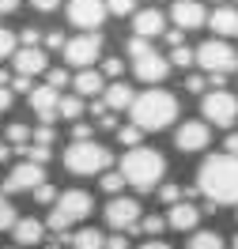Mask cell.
Segmentation results:
<instances>
[{
    "mask_svg": "<svg viewBox=\"0 0 238 249\" xmlns=\"http://www.w3.org/2000/svg\"><path fill=\"white\" fill-rule=\"evenodd\" d=\"M197 189L212 204H238V155H208L197 170Z\"/></svg>",
    "mask_w": 238,
    "mask_h": 249,
    "instance_id": "obj_1",
    "label": "cell"
},
{
    "mask_svg": "<svg viewBox=\"0 0 238 249\" xmlns=\"http://www.w3.org/2000/svg\"><path fill=\"white\" fill-rule=\"evenodd\" d=\"M128 117H132V124H140L144 132H163V128H170L174 117H178V98L170 91L151 87V91H144V94L132 98Z\"/></svg>",
    "mask_w": 238,
    "mask_h": 249,
    "instance_id": "obj_2",
    "label": "cell"
},
{
    "mask_svg": "<svg viewBox=\"0 0 238 249\" xmlns=\"http://www.w3.org/2000/svg\"><path fill=\"white\" fill-rule=\"evenodd\" d=\"M121 174H125V181L136 193H151V189L163 185V178H166V159L159 155L155 147H128L125 159H121Z\"/></svg>",
    "mask_w": 238,
    "mask_h": 249,
    "instance_id": "obj_3",
    "label": "cell"
},
{
    "mask_svg": "<svg viewBox=\"0 0 238 249\" xmlns=\"http://www.w3.org/2000/svg\"><path fill=\"white\" fill-rule=\"evenodd\" d=\"M91 208H95L91 193H83V189H68V193H61V196L53 200V212H49L46 227L53 234H68L76 223H83V219L91 215Z\"/></svg>",
    "mask_w": 238,
    "mask_h": 249,
    "instance_id": "obj_4",
    "label": "cell"
},
{
    "mask_svg": "<svg viewBox=\"0 0 238 249\" xmlns=\"http://www.w3.org/2000/svg\"><path fill=\"white\" fill-rule=\"evenodd\" d=\"M64 166L68 174H79V178H91V174H102L113 166L110 147H102L95 140H72L64 147Z\"/></svg>",
    "mask_w": 238,
    "mask_h": 249,
    "instance_id": "obj_5",
    "label": "cell"
},
{
    "mask_svg": "<svg viewBox=\"0 0 238 249\" xmlns=\"http://www.w3.org/2000/svg\"><path fill=\"white\" fill-rule=\"evenodd\" d=\"M197 64L208 76H231V72H238V53L231 49L227 38H212L204 46H197Z\"/></svg>",
    "mask_w": 238,
    "mask_h": 249,
    "instance_id": "obj_6",
    "label": "cell"
},
{
    "mask_svg": "<svg viewBox=\"0 0 238 249\" xmlns=\"http://www.w3.org/2000/svg\"><path fill=\"white\" fill-rule=\"evenodd\" d=\"M98 57H102V34L98 31H83L79 38L64 42V61L72 68H91Z\"/></svg>",
    "mask_w": 238,
    "mask_h": 249,
    "instance_id": "obj_7",
    "label": "cell"
},
{
    "mask_svg": "<svg viewBox=\"0 0 238 249\" xmlns=\"http://www.w3.org/2000/svg\"><path fill=\"white\" fill-rule=\"evenodd\" d=\"M201 113H204L212 124H220V128H231L238 121V98L231 91H212L201 98Z\"/></svg>",
    "mask_w": 238,
    "mask_h": 249,
    "instance_id": "obj_8",
    "label": "cell"
},
{
    "mask_svg": "<svg viewBox=\"0 0 238 249\" xmlns=\"http://www.w3.org/2000/svg\"><path fill=\"white\" fill-rule=\"evenodd\" d=\"M110 16L106 0H68V23L79 31H98Z\"/></svg>",
    "mask_w": 238,
    "mask_h": 249,
    "instance_id": "obj_9",
    "label": "cell"
},
{
    "mask_svg": "<svg viewBox=\"0 0 238 249\" xmlns=\"http://www.w3.org/2000/svg\"><path fill=\"white\" fill-rule=\"evenodd\" d=\"M42 181H46V170H42L38 162H31V159H23V162L12 166V174L4 178V189H0V193H8V196H12V193H31V189H38Z\"/></svg>",
    "mask_w": 238,
    "mask_h": 249,
    "instance_id": "obj_10",
    "label": "cell"
},
{
    "mask_svg": "<svg viewBox=\"0 0 238 249\" xmlns=\"http://www.w3.org/2000/svg\"><path fill=\"white\" fill-rule=\"evenodd\" d=\"M106 223H110L113 231H132L136 223H140V200H132V196H113L106 204Z\"/></svg>",
    "mask_w": 238,
    "mask_h": 249,
    "instance_id": "obj_11",
    "label": "cell"
},
{
    "mask_svg": "<svg viewBox=\"0 0 238 249\" xmlns=\"http://www.w3.org/2000/svg\"><path fill=\"white\" fill-rule=\"evenodd\" d=\"M132 72H136V79H140V83H163V79H166V72H170V61H166L163 53H155V46H151L147 53L132 57Z\"/></svg>",
    "mask_w": 238,
    "mask_h": 249,
    "instance_id": "obj_12",
    "label": "cell"
},
{
    "mask_svg": "<svg viewBox=\"0 0 238 249\" xmlns=\"http://www.w3.org/2000/svg\"><path fill=\"white\" fill-rule=\"evenodd\" d=\"M12 68H16L19 76H46V68H49V49L42 46H23L12 53Z\"/></svg>",
    "mask_w": 238,
    "mask_h": 249,
    "instance_id": "obj_13",
    "label": "cell"
},
{
    "mask_svg": "<svg viewBox=\"0 0 238 249\" xmlns=\"http://www.w3.org/2000/svg\"><path fill=\"white\" fill-rule=\"evenodd\" d=\"M208 140H212V132H208L204 121H185L174 132V147L178 151H204Z\"/></svg>",
    "mask_w": 238,
    "mask_h": 249,
    "instance_id": "obj_14",
    "label": "cell"
},
{
    "mask_svg": "<svg viewBox=\"0 0 238 249\" xmlns=\"http://www.w3.org/2000/svg\"><path fill=\"white\" fill-rule=\"evenodd\" d=\"M27 98H31V109L46 124H53L57 117H61V113H57V106H61V91H57V87H49V83H46V87H34Z\"/></svg>",
    "mask_w": 238,
    "mask_h": 249,
    "instance_id": "obj_15",
    "label": "cell"
},
{
    "mask_svg": "<svg viewBox=\"0 0 238 249\" xmlns=\"http://www.w3.org/2000/svg\"><path fill=\"white\" fill-rule=\"evenodd\" d=\"M170 19H174V27H182V31H197V27L208 23V12H204V4H197V0H174Z\"/></svg>",
    "mask_w": 238,
    "mask_h": 249,
    "instance_id": "obj_16",
    "label": "cell"
},
{
    "mask_svg": "<svg viewBox=\"0 0 238 249\" xmlns=\"http://www.w3.org/2000/svg\"><path fill=\"white\" fill-rule=\"evenodd\" d=\"M163 31H166V16H163V12H155V8H136V12H132V34L155 42Z\"/></svg>",
    "mask_w": 238,
    "mask_h": 249,
    "instance_id": "obj_17",
    "label": "cell"
},
{
    "mask_svg": "<svg viewBox=\"0 0 238 249\" xmlns=\"http://www.w3.org/2000/svg\"><path fill=\"white\" fill-rule=\"evenodd\" d=\"M197 223H201V208H193L189 200L170 204V215H166L170 231H197Z\"/></svg>",
    "mask_w": 238,
    "mask_h": 249,
    "instance_id": "obj_18",
    "label": "cell"
},
{
    "mask_svg": "<svg viewBox=\"0 0 238 249\" xmlns=\"http://www.w3.org/2000/svg\"><path fill=\"white\" fill-rule=\"evenodd\" d=\"M72 87H76L79 98H98V94L106 91V76H102L98 68H79L76 79H72Z\"/></svg>",
    "mask_w": 238,
    "mask_h": 249,
    "instance_id": "obj_19",
    "label": "cell"
},
{
    "mask_svg": "<svg viewBox=\"0 0 238 249\" xmlns=\"http://www.w3.org/2000/svg\"><path fill=\"white\" fill-rule=\"evenodd\" d=\"M12 238H16L19 246L34 249L42 238H46V223H38V219H16V227H12Z\"/></svg>",
    "mask_w": 238,
    "mask_h": 249,
    "instance_id": "obj_20",
    "label": "cell"
},
{
    "mask_svg": "<svg viewBox=\"0 0 238 249\" xmlns=\"http://www.w3.org/2000/svg\"><path fill=\"white\" fill-rule=\"evenodd\" d=\"M61 242H68L72 249H106V234L95 227H79L72 234H61Z\"/></svg>",
    "mask_w": 238,
    "mask_h": 249,
    "instance_id": "obj_21",
    "label": "cell"
},
{
    "mask_svg": "<svg viewBox=\"0 0 238 249\" xmlns=\"http://www.w3.org/2000/svg\"><path fill=\"white\" fill-rule=\"evenodd\" d=\"M102 98H106V106H110V109H128V106H132V98H136V91L128 87L125 79H110L106 91H102Z\"/></svg>",
    "mask_w": 238,
    "mask_h": 249,
    "instance_id": "obj_22",
    "label": "cell"
},
{
    "mask_svg": "<svg viewBox=\"0 0 238 249\" xmlns=\"http://www.w3.org/2000/svg\"><path fill=\"white\" fill-rule=\"evenodd\" d=\"M212 34L216 38H238V8H216L212 12Z\"/></svg>",
    "mask_w": 238,
    "mask_h": 249,
    "instance_id": "obj_23",
    "label": "cell"
},
{
    "mask_svg": "<svg viewBox=\"0 0 238 249\" xmlns=\"http://www.w3.org/2000/svg\"><path fill=\"white\" fill-rule=\"evenodd\" d=\"M189 249H227V246H223V238L216 231H193Z\"/></svg>",
    "mask_w": 238,
    "mask_h": 249,
    "instance_id": "obj_24",
    "label": "cell"
},
{
    "mask_svg": "<svg viewBox=\"0 0 238 249\" xmlns=\"http://www.w3.org/2000/svg\"><path fill=\"white\" fill-rule=\"evenodd\" d=\"M57 113H61L64 121H79V117H83V98H79V94H64Z\"/></svg>",
    "mask_w": 238,
    "mask_h": 249,
    "instance_id": "obj_25",
    "label": "cell"
},
{
    "mask_svg": "<svg viewBox=\"0 0 238 249\" xmlns=\"http://www.w3.org/2000/svg\"><path fill=\"white\" fill-rule=\"evenodd\" d=\"M163 231H166V219L163 215H147V219H140L128 234H147V238H155V234H163Z\"/></svg>",
    "mask_w": 238,
    "mask_h": 249,
    "instance_id": "obj_26",
    "label": "cell"
},
{
    "mask_svg": "<svg viewBox=\"0 0 238 249\" xmlns=\"http://www.w3.org/2000/svg\"><path fill=\"white\" fill-rule=\"evenodd\" d=\"M166 61H170V68H189V64L197 61V49L174 46V49H170V53H166Z\"/></svg>",
    "mask_w": 238,
    "mask_h": 249,
    "instance_id": "obj_27",
    "label": "cell"
},
{
    "mask_svg": "<svg viewBox=\"0 0 238 249\" xmlns=\"http://www.w3.org/2000/svg\"><path fill=\"white\" fill-rule=\"evenodd\" d=\"M98 185L106 189L110 196H117V193H121L128 181H125V174H121V170H102V181H98Z\"/></svg>",
    "mask_w": 238,
    "mask_h": 249,
    "instance_id": "obj_28",
    "label": "cell"
},
{
    "mask_svg": "<svg viewBox=\"0 0 238 249\" xmlns=\"http://www.w3.org/2000/svg\"><path fill=\"white\" fill-rule=\"evenodd\" d=\"M117 140L125 143V147H136V143L144 140V128H140V124H132V121H128V124H117Z\"/></svg>",
    "mask_w": 238,
    "mask_h": 249,
    "instance_id": "obj_29",
    "label": "cell"
},
{
    "mask_svg": "<svg viewBox=\"0 0 238 249\" xmlns=\"http://www.w3.org/2000/svg\"><path fill=\"white\" fill-rule=\"evenodd\" d=\"M8 143H12V151L27 147V143H31V128H27V124H8Z\"/></svg>",
    "mask_w": 238,
    "mask_h": 249,
    "instance_id": "obj_30",
    "label": "cell"
},
{
    "mask_svg": "<svg viewBox=\"0 0 238 249\" xmlns=\"http://www.w3.org/2000/svg\"><path fill=\"white\" fill-rule=\"evenodd\" d=\"M16 208H12V200H8V193H0V231H12L16 227Z\"/></svg>",
    "mask_w": 238,
    "mask_h": 249,
    "instance_id": "obj_31",
    "label": "cell"
},
{
    "mask_svg": "<svg viewBox=\"0 0 238 249\" xmlns=\"http://www.w3.org/2000/svg\"><path fill=\"white\" fill-rule=\"evenodd\" d=\"M16 49H19V38L12 31H4V27H0V61H4V57H12Z\"/></svg>",
    "mask_w": 238,
    "mask_h": 249,
    "instance_id": "obj_32",
    "label": "cell"
},
{
    "mask_svg": "<svg viewBox=\"0 0 238 249\" xmlns=\"http://www.w3.org/2000/svg\"><path fill=\"white\" fill-rule=\"evenodd\" d=\"M98 72H102L106 79H121V72H125V64H121V57H106Z\"/></svg>",
    "mask_w": 238,
    "mask_h": 249,
    "instance_id": "obj_33",
    "label": "cell"
},
{
    "mask_svg": "<svg viewBox=\"0 0 238 249\" xmlns=\"http://www.w3.org/2000/svg\"><path fill=\"white\" fill-rule=\"evenodd\" d=\"M110 16H132L136 12V0H106Z\"/></svg>",
    "mask_w": 238,
    "mask_h": 249,
    "instance_id": "obj_34",
    "label": "cell"
},
{
    "mask_svg": "<svg viewBox=\"0 0 238 249\" xmlns=\"http://www.w3.org/2000/svg\"><path fill=\"white\" fill-rule=\"evenodd\" d=\"M46 83L61 91V87H68V72H64V68H46Z\"/></svg>",
    "mask_w": 238,
    "mask_h": 249,
    "instance_id": "obj_35",
    "label": "cell"
},
{
    "mask_svg": "<svg viewBox=\"0 0 238 249\" xmlns=\"http://www.w3.org/2000/svg\"><path fill=\"white\" fill-rule=\"evenodd\" d=\"M31 193H34V200H38V204H53V200H57V189L49 185V181H42V185L31 189Z\"/></svg>",
    "mask_w": 238,
    "mask_h": 249,
    "instance_id": "obj_36",
    "label": "cell"
},
{
    "mask_svg": "<svg viewBox=\"0 0 238 249\" xmlns=\"http://www.w3.org/2000/svg\"><path fill=\"white\" fill-rule=\"evenodd\" d=\"M31 143H53V124H38V128H34L31 132Z\"/></svg>",
    "mask_w": 238,
    "mask_h": 249,
    "instance_id": "obj_37",
    "label": "cell"
},
{
    "mask_svg": "<svg viewBox=\"0 0 238 249\" xmlns=\"http://www.w3.org/2000/svg\"><path fill=\"white\" fill-rule=\"evenodd\" d=\"M8 87H12V91H16V94H31V91H34L31 76H19V72H16V76H12V83H8Z\"/></svg>",
    "mask_w": 238,
    "mask_h": 249,
    "instance_id": "obj_38",
    "label": "cell"
},
{
    "mask_svg": "<svg viewBox=\"0 0 238 249\" xmlns=\"http://www.w3.org/2000/svg\"><path fill=\"white\" fill-rule=\"evenodd\" d=\"M147 49H151L147 38H140V34H132V38H128V57H140V53H147Z\"/></svg>",
    "mask_w": 238,
    "mask_h": 249,
    "instance_id": "obj_39",
    "label": "cell"
},
{
    "mask_svg": "<svg viewBox=\"0 0 238 249\" xmlns=\"http://www.w3.org/2000/svg\"><path fill=\"white\" fill-rule=\"evenodd\" d=\"M19 42H23V46H42V31H38V27H23V31H19Z\"/></svg>",
    "mask_w": 238,
    "mask_h": 249,
    "instance_id": "obj_40",
    "label": "cell"
},
{
    "mask_svg": "<svg viewBox=\"0 0 238 249\" xmlns=\"http://www.w3.org/2000/svg\"><path fill=\"white\" fill-rule=\"evenodd\" d=\"M159 200L163 204H178L182 200V189L178 185H159Z\"/></svg>",
    "mask_w": 238,
    "mask_h": 249,
    "instance_id": "obj_41",
    "label": "cell"
},
{
    "mask_svg": "<svg viewBox=\"0 0 238 249\" xmlns=\"http://www.w3.org/2000/svg\"><path fill=\"white\" fill-rule=\"evenodd\" d=\"M42 42H46V49H64V42H68V38H64L61 31H49Z\"/></svg>",
    "mask_w": 238,
    "mask_h": 249,
    "instance_id": "obj_42",
    "label": "cell"
},
{
    "mask_svg": "<svg viewBox=\"0 0 238 249\" xmlns=\"http://www.w3.org/2000/svg\"><path fill=\"white\" fill-rule=\"evenodd\" d=\"M106 249H128V238H125V231L110 234V238H106Z\"/></svg>",
    "mask_w": 238,
    "mask_h": 249,
    "instance_id": "obj_43",
    "label": "cell"
},
{
    "mask_svg": "<svg viewBox=\"0 0 238 249\" xmlns=\"http://www.w3.org/2000/svg\"><path fill=\"white\" fill-rule=\"evenodd\" d=\"M72 140H91V124L76 121V124H72Z\"/></svg>",
    "mask_w": 238,
    "mask_h": 249,
    "instance_id": "obj_44",
    "label": "cell"
},
{
    "mask_svg": "<svg viewBox=\"0 0 238 249\" xmlns=\"http://www.w3.org/2000/svg\"><path fill=\"white\" fill-rule=\"evenodd\" d=\"M163 38H166V46L174 49V46H182V38H185V31H182V27H174V31H163Z\"/></svg>",
    "mask_w": 238,
    "mask_h": 249,
    "instance_id": "obj_45",
    "label": "cell"
},
{
    "mask_svg": "<svg viewBox=\"0 0 238 249\" xmlns=\"http://www.w3.org/2000/svg\"><path fill=\"white\" fill-rule=\"evenodd\" d=\"M185 91L189 94H204V76H189L185 79Z\"/></svg>",
    "mask_w": 238,
    "mask_h": 249,
    "instance_id": "obj_46",
    "label": "cell"
},
{
    "mask_svg": "<svg viewBox=\"0 0 238 249\" xmlns=\"http://www.w3.org/2000/svg\"><path fill=\"white\" fill-rule=\"evenodd\" d=\"M31 4L38 8V12H46V16H49V12H57V8H61V0H31Z\"/></svg>",
    "mask_w": 238,
    "mask_h": 249,
    "instance_id": "obj_47",
    "label": "cell"
},
{
    "mask_svg": "<svg viewBox=\"0 0 238 249\" xmlns=\"http://www.w3.org/2000/svg\"><path fill=\"white\" fill-rule=\"evenodd\" d=\"M98 128H110V132H117V121H113V113L106 109L102 117H98Z\"/></svg>",
    "mask_w": 238,
    "mask_h": 249,
    "instance_id": "obj_48",
    "label": "cell"
},
{
    "mask_svg": "<svg viewBox=\"0 0 238 249\" xmlns=\"http://www.w3.org/2000/svg\"><path fill=\"white\" fill-rule=\"evenodd\" d=\"M12 98H16V91H12V87H0V109L12 106Z\"/></svg>",
    "mask_w": 238,
    "mask_h": 249,
    "instance_id": "obj_49",
    "label": "cell"
},
{
    "mask_svg": "<svg viewBox=\"0 0 238 249\" xmlns=\"http://www.w3.org/2000/svg\"><path fill=\"white\" fill-rule=\"evenodd\" d=\"M223 147H227V155H238V132H231V136L223 140Z\"/></svg>",
    "mask_w": 238,
    "mask_h": 249,
    "instance_id": "obj_50",
    "label": "cell"
},
{
    "mask_svg": "<svg viewBox=\"0 0 238 249\" xmlns=\"http://www.w3.org/2000/svg\"><path fill=\"white\" fill-rule=\"evenodd\" d=\"M12 12H19V0H0V16H12Z\"/></svg>",
    "mask_w": 238,
    "mask_h": 249,
    "instance_id": "obj_51",
    "label": "cell"
},
{
    "mask_svg": "<svg viewBox=\"0 0 238 249\" xmlns=\"http://www.w3.org/2000/svg\"><path fill=\"white\" fill-rule=\"evenodd\" d=\"M140 249H170V246H166V242H155V238H151V242H144Z\"/></svg>",
    "mask_w": 238,
    "mask_h": 249,
    "instance_id": "obj_52",
    "label": "cell"
},
{
    "mask_svg": "<svg viewBox=\"0 0 238 249\" xmlns=\"http://www.w3.org/2000/svg\"><path fill=\"white\" fill-rule=\"evenodd\" d=\"M12 159V143H0V162H8Z\"/></svg>",
    "mask_w": 238,
    "mask_h": 249,
    "instance_id": "obj_53",
    "label": "cell"
},
{
    "mask_svg": "<svg viewBox=\"0 0 238 249\" xmlns=\"http://www.w3.org/2000/svg\"><path fill=\"white\" fill-rule=\"evenodd\" d=\"M8 83H12V76H8L4 68H0V87H8Z\"/></svg>",
    "mask_w": 238,
    "mask_h": 249,
    "instance_id": "obj_54",
    "label": "cell"
},
{
    "mask_svg": "<svg viewBox=\"0 0 238 249\" xmlns=\"http://www.w3.org/2000/svg\"><path fill=\"white\" fill-rule=\"evenodd\" d=\"M46 249H61V246H57V242H49V246H46Z\"/></svg>",
    "mask_w": 238,
    "mask_h": 249,
    "instance_id": "obj_55",
    "label": "cell"
},
{
    "mask_svg": "<svg viewBox=\"0 0 238 249\" xmlns=\"http://www.w3.org/2000/svg\"><path fill=\"white\" fill-rule=\"evenodd\" d=\"M235 249H238V238H235Z\"/></svg>",
    "mask_w": 238,
    "mask_h": 249,
    "instance_id": "obj_56",
    "label": "cell"
},
{
    "mask_svg": "<svg viewBox=\"0 0 238 249\" xmlns=\"http://www.w3.org/2000/svg\"><path fill=\"white\" fill-rule=\"evenodd\" d=\"M16 249H27V246H16Z\"/></svg>",
    "mask_w": 238,
    "mask_h": 249,
    "instance_id": "obj_57",
    "label": "cell"
}]
</instances>
